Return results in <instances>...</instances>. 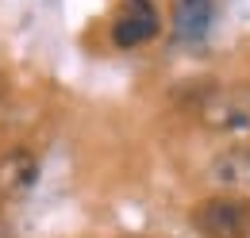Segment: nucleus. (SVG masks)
<instances>
[{
    "mask_svg": "<svg viewBox=\"0 0 250 238\" xmlns=\"http://www.w3.org/2000/svg\"><path fill=\"white\" fill-rule=\"evenodd\" d=\"M196 119L216 135L250 139V85H212L196 100Z\"/></svg>",
    "mask_w": 250,
    "mask_h": 238,
    "instance_id": "nucleus-1",
    "label": "nucleus"
},
{
    "mask_svg": "<svg viewBox=\"0 0 250 238\" xmlns=\"http://www.w3.org/2000/svg\"><path fill=\"white\" fill-rule=\"evenodd\" d=\"M216 12H219V0H177V8H173L177 39H185V42L204 39L216 23Z\"/></svg>",
    "mask_w": 250,
    "mask_h": 238,
    "instance_id": "nucleus-5",
    "label": "nucleus"
},
{
    "mask_svg": "<svg viewBox=\"0 0 250 238\" xmlns=\"http://www.w3.org/2000/svg\"><path fill=\"white\" fill-rule=\"evenodd\" d=\"M208 184L223 188L227 196H250V146H227L204 169Z\"/></svg>",
    "mask_w": 250,
    "mask_h": 238,
    "instance_id": "nucleus-3",
    "label": "nucleus"
},
{
    "mask_svg": "<svg viewBox=\"0 0 250 238\" xmlns=\"http://www.w3.org/2000/svg\"><path fill=\"white\" fill-rule=\"evenodd\" d=\"M39 177V161H35L31 150H8L0 158V196L12 200L20 192H27Z\"/></svg>",
    "mask_w": 250,
    "mask_h": 238,
    "instance_id": "nucleus-6",
    "label": "nucleus"
},
{
    "mask_svg": "<svg viewBox=\"0 0 250 238\" xmlns=\"http://www.w3.org/2000/svg\"><path fill=\"white\" fill-rule=\"evenodd\" d=\"M158 35V8L150 0H124L120 16H116V27H112V39L116 46H139L146 39Z\"/></svg>",
    "mask_w": 250,
    "mask_h": 238,
    "instance_id": "nucleus-4",
    "label": "nucleus"
},
{
    "mask_svg": "<svg viewBox=\"0 0 250 238\" xmlns=\"http://www.w3.org/2000/svg\"><path fill=\"white\" fill-rule=\"evenodd\" d=\"M0 238H12V227H8L4 219H0Z\"/></svg>",
    "mask_w": 250,
    "mask_h": 238,
    "instance_id": "nucleus-7",
    "label": "nucleus"
},
{
    "mask_svg": "<svg viewBox=\"0 0 250 238\" xmlns=\"http://www.w3.org/2000/svg\"><path fill=\"white\" fill-rule=\"evenodd\" d=\"M192 227L204 238H250V204L243 196H212L192 211Z\"/></svg>",
    "mask_w": 250,
    "mask_h": 238,
    "instance_id": "nucleus-2",
    "label": "nucleus"
}]
</instances>
